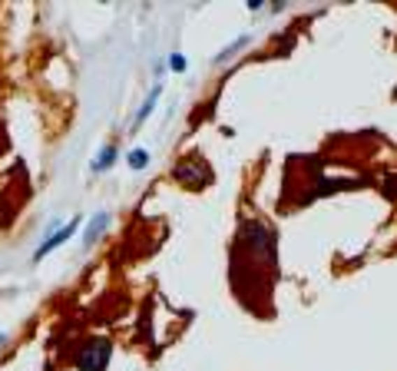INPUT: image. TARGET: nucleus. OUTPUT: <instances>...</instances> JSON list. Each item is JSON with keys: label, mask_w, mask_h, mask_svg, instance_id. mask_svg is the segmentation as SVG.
<instances>
[{"label": "nucleus", "mask_w": 397, "mask_h": 371, "mask_svg": "<svg viewBox=\"0 0 397 371\" xmlns=\"http://www.w3.org/2000/svg\"><path fill=\"white\" fill-rule=\"evenodd\" d=\"M242 239H245V245L255 256L268 259V262L278 259V242H275V232L268 229V226H261L255 219H245V222H242Z\"/></svg>", "instance_id": "1"}, {"label": "nucleus", "mask_w": 397, "mask_h": 371, "mask_svg": "<svg viewBox=\"0 0 397 371\" xmlns=\"http://www.w3.org/2000/svg\"><path fill=\"white\" fill-rule=\"evenodd\" d=\"M113 358V345L106 338H89L87 345L76 351V368L80 371H106Z\"/></svg>", "instance_id": "2"}, {"label": "nucleus", "mask_w": 397, "mask_h": 371, "mask_svg": "<svg viewBox=\"0 0 397 371\" xmlns=\"http://www.w3.org/2000/svg\"><path fill=\"white\" fill-rule=\"evenodd\" d=\"M80 222H83V219L73 216L70 222H66V226H60L57 232H50L47 239H43V242H40L37 249H34V262H40V259H47L50 252H57V249H60L63 242H70V239H73V232L80 229Z\"/></svg>", "instance_id": "3"}, {"label": "nucleus", "mask_w": 397, "mask_h": 371, "mask_svg": "<svg viewBox=\"0 0 397 371\" xmlns=\"http://www.w3.org/2000/svg\"><path fill=\"white\" fill-rule=\"evenodd\" d=\"M175 182H186V186H198V182H209V169L202 166V159H182V166L173 169Z\"/></svg>", "instance_id": "4"}, {"label": "nucleus", "mask_w": 397, "mask_h": 371, "mask_svg": "<svg viewBox=\"0 0 397 371\" xmlns=\"http://www.w3.org/2000/svg\"><path fill=\"white\" fill-rule=\"evenodd\" d=\"M110 222H113L110 212H96V216L89 219L87 229H83V239H80V242H83V252H89V249H93V245L103 239V232L110 229Z\"/></svg>", "instance_id": "5"}, {"label": "nucleus", "mask_w": 397, "mask_h": 371, "mask_svg": "<svg viewBox=\"0 0 397 371\" xmlns=\"http://www.w3.org/2000/svg\"><path fill=\"white\" fill-rule=\"evenodd\" d=\"M159 96H162V83L156 80V83H152V90H149V96L143 100V106H139L136 119H133V129H139V126H143V123L149 119V116L156 113V103H159Z\"/></svg>", "instance_id": "6"}, {"label": "nucleus", "mask_w": 397, "mask_h": 371, "mask_svg": "<svg viewBox=\"0 0 397 371\" xmlns=\"http://www.w3.org/2000/svg\"><path fill=\"white\" fill-rule=\"evenodd\" d=\"M116 159H120V146H113V143H110V146H103L99 156L89 163V173H106V169L116 166Z\"/></svg>", "instance_id": "7"}, {"label": "nucleus", "mask_w": 397, "mask_h": 371, "mask_svg": "<svg viewBox=\"0 0 397 371\" xmlns=\"http://www.w3.org/2000/svg\"><path fill=\"white\" fill-rule=\"evenodd\" d=\"M248 43H252V34H242V37H236V40H232V43H229V47H222V50L215 53V60H212V64H215V66L229 64V60H232V57H236L238 50H245Z\"/></svg>", "instance_id": "8"}, {"label": "nucleus", "mask_w": 397, "mask_h": 371, "mask_svg": "<svg viewBox=\"0 0 397 371\" xmlns=\"http://www.w3.org/2000/svg\"><path fill=\"white\" fill-rule=\"evenodd\" d=\"M149 163H152V153L143 150V146H136V150H129V153H126V166L133 169V173H143Z\"/></svg>", "instance_id": "9"}, {"label": "nucleus", "mask_w": 397, "mask_h": 371, "mask_svg": "<svg viewBox=\"0 0 397 371\" xmlns=\"http://www.w3.org/2000/svg\"><path fill=\"white\" fill-rule=\"evenodd\" d=\"M166 66H169L173 73H186V70H189V64H186V57H182V53H169V57H166Z\"/></svg>", "instance_id": "10"}, {"label": "nucleus", "mask_w": 397, "mask_h": 371, "mask_svg": "<svg viewBox=\"0 0 397 371\" xmlns=\"http://www.w3.org/2000/svg\"><path fill=\"white\" fill-rule=\"evenodd\" d=\"M245 7H248L252 13H261V10H265V0H248Z\"/></svg>", "instance_id": "11"}, {"label": "nucleus", "mask_w": 397, "mask_h": 371, "mask_svg": "<svg viewBox=\"0 0 397 371\" xmlns=\"http://www.w3.org/2000/svg\"><path fill=\"white\" fill-rule=\"evenodd\" d=\"M3 345H7V335H0V348H3Z\"/></svg>", "instance_id": "12"}]
</instances>
